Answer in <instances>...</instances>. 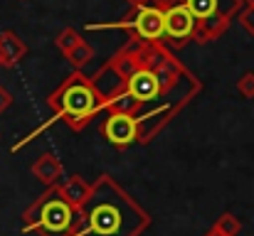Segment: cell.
Segmentation results:
<instances>
[{
  "instance_id": "1",
  "label": "cell",
  "mask_w": 254,
  "mask_h": 236,
  "mask_svg": "<svg viewBox=\"0 0 254 236\" xmlns=\"http://www.w3.org/2000/svg\"><path fill=\"white\" fill-rule=\"evenodd\" d=\"M82 224L77 236H141L151 227V217L138 207L111 177H99L79 209Z\"/></svg>"
},
{
  "instance_id": "2",
  "label": "cell",
  "mask_w": 254,
  "mask_h": 236,
  "mask_svg": "<svg viewBox=\"0 0 254 236\" xmlns=\"http://www.w3.org/2000/svg\"><path fill=\"white\" fill-rule=\"evenodd\" d=\"M47 106L52 108L55 121H64L72 131H82L104 108V101L91 86L89 77H84L82 72H74L55 94H50Z\"/></svg>"
},
{
  "instance_id": "3",
  "label": "cell",
  "mask_w": 254,
  "mask_h": 236,
  "mask_svg": "<svg viewBox=\"0 0 254 236\" xmlns=\"http://www.w3.org/2000/svg\"><path fill=\"white\" fill-rule=\"evenodd\" d=\"M25 232H40L42 236H77L79 234V209H74L55 187H50L32 207L25 209Z\"/></svg>"
},
{
  "instance_id": "4",
  "label": "cell",
  "mask_w": 254,
  "mask_h": 236,
  "mask_svg": "<svg viewBox=\"0 0 254 236\" xmlns=\"http://www.w3.org/2000/svg\"><path fill=\"white\" fill-rule=\"evenodd\" d=\"M126 30L133 32V40L141 45H161L163 42V5L148 2L136 7L131 15H126L119 22H104V25H89V30Z\"/></svg>"
},
{
  "instance_id": "5",
  "label": "cell",
  "mask_w": 254,
  "mask_h": 236,
  "mask_svg": "<svg viewBox=\"0 0 254 236\" xmlns=\"http://www.w3.org/2000/svg\"><path fill=\"white\" fill-rule=\"evenodd\" d=\"M195 15L178 5V2H166L163 5V42L168 40L173 42V47H180L183 42L192 40V32H195Z\"/></svg>"
},
{
  "instance_id": "6",
  "label": "cell",
  "mask_w": 254,
  "mask_h": 236,
  "mask_svg": "<svg viewBox=\"0 0 254 236\" xmlns=\"http://www.w3.org/2000/svg\"><path fill=\"white\" fill-rule=\"evenodd\" d=\"M101 133L116 148H128V145H133L138 141L136 118L133 116H126V113H111L109 111V116H106V121L101 126Z\"/></svg>"
},
{
  "instance_id": "7",
  "label": "cell",
  "mask_w": 254,
  "mask_h": 236,
  "mask_svg": "<svg viewBox=\"0 0 254 236\" xmlns=\"http://www.w3.org/2000/svg\"><path fill=\"white\" fill-rule=\"evenodd\" d=\"M168 2H178L183 7H188L195 20H207V17H232L242 0H168Z\"/></svg>"
},
{
  "instance_id": "8",
  "label": "cell",
  "mask_w": 254,
  "mask_h": 236,
  "mask_svg": "<svg viewBox=\"0 0 254 236\" xmlns=\"http://www.w3.org/2000/svg\"><path fill=\"white\" fill-rule=\"evenodd\" d=\"M106 64L111 67V72L121 79V81H128L138 69H143V64H141V42L126 45V47L119 49Z\"/></svg>"
},
{
  "instance_id": "9",
  "label": "cell",
  "mask_w": 254,
  "mask_h": 236,
  "mask_svg": "<svg viewBox=\"0 0 254 236\" xmlns=\"http://www.w3.org/2000/svg\"><path fill=\"white\" fill-rule=\"evenodd\" d=\"M57 189H60V194H62L74 209H82L86 204V199H89V194H91V185L86 182L84 177H79V175L67 177L64 182L57 185Z\"/></svg>"
},
{
  "instance_id": "10",
  "label": "cell",
  "mask_w": 254,
  "mask_h": 236,
  "mask_svg": "<svg viewBox=\"0 0 254 236\" xmlns=\"http://www.w3.org/2000/svg\"><path fill=\"white\" fill-rule=\"evenodd\" d=\"M32 175H35L42 185L55 187V185H60V177L64 175V167H62V162L52 155V153H45V155H40L32 162Z\"/></svg>"
},
{
  "instance_id": "11",
  "label": "cell",
  "mask_w": 254,
  "mask_h": 236,
  "mask_svg": "<svg viewBox=\"0 0 254 236\" xmlns=\"http://www.w3.org/2000/svg\"><path fill=\"white\" fill-rule=\"evenodd\" d=\"M25 52H27V47L15 32H10V30L0 32V59H2V67L17 64L25 57Z\"/></svg>"
},
{
  "instance_id": "12",
  "label": "cell",
  "mask_w": 254,
  "mask_h": 236,
  "mask_svg": "<svg viewBox=\"0 0 254 236\" xmlns=\"http://www.w3.org/2000/svg\"><path fill=\"white\" fill-rule=\"evenodd\" d=\"M227 25H230L227 17H207V20H197L195 32H192V40H195V42H210V40H217V37L227 30Z\"/></svg>"
},
{
  "instance_id": "13",
  "label": "cell",
  "mask_w": 254,
  "mask_h": 236,
  "mask_svg": "<svg viewBox=\"0 0 254 236\" xmlns=\"http://www.w3.org/2000/svg\"><path fill=\"white\" fill-rule=\"evenodd\" d=\"M67 59H69V64L77 69V72H82V67H86L91 59H94V49H91V45H86L84 40L69 52V54H64Z\"/></svg>"
},
{
  "instance_id": "14",
  "label": "cell",
  "mask_w": 254,
  "mask_h": 236,
  "mask_svg": "<svg viewBox=\"0 0 254 236\" xmlns=\"http://www.w3.org/2000/svg\"><path fill=\"white\" fill-rule=\"evenodd\" d=\"M79 42H82V37H79V32H77V30H72V27L62 30V32L57 35V40H55V45H57V49H60L62 54H69Z\"/></svg>"
},
{
  "instance_id": "15",
  "label": "cell",
  "mask_w": 254,
  "mask_h": 236,
  "mask_svg": "<svg viewBox=\"0 0 254 236\" xmlns=\"http://www.w3.org/2000/svg\"><path fill=\"white\" fill-rule=\"evenodd\" d=\"M215 229H217V232H222V234H227V236H237L240 232H242V222H240L235 214L225 212V214L215 222Z\"/></svg>"
},
{
  "instance_id": "16",
  "label": "cell",
  "mask_w": 254,
  "mask_h": 236,
  "mask_svg": "<svg viewBox=\"0 0 254 236\" xmlns=\"http://www.w3.org/2000/svg\"><path fill=\"white\" fill-rule=\"evenodd\" d=\"M237 91L245 96V98H254V74H245V77L237 81Z\"/></svg>"
},
{
  "instance_id": "17",
  "label": "cell",
  "mask_w": 254,
  "mask_h": 236,
  "mask_svg": "<svg viewBox=\"0 0 254 236\" xmlns=\"http://www.w3.org/2000/svg\"><path fill=\"white\" fill-rule=\"evenodd\" d=\"M240 25H242L245 32L254 35V7H245V10L240 12Z\"/></svg>"
},
{
  "instance_id": "18",
  "label": "cell",
  "mask_w": 254,
  "mask_h": 236,
  "mask_svg": "<svg viewBox=\"0 0 254 236\" xmlns=\"http://www.w3.org/2000/svg\"><path fill=\"white\" fill-rule=\"evenodd\" d=\"M10 106H12V94L5 86H0V113H5Z\"/></svg>"
},
{
  "instance_id": "19",
  "label": "cell",
  "mask_w": 254,
  "mask_h": 236,
  "mask_svg": "<svg viewBox=\"0 0 254 236\" xmlns=\"http://www.w3.org/2000/svg\"><path fill=\"white\" fill-rule=\"evenodd\" d=\"M126 2H128V5L136 10V7H141V5H148V2H153V0H126Z\"/></svg>"
},
{
  "instance_id": "20",
  "label": "cell",
  "mask_w": 254,
  "mask_h": 236,
  "mask_svg": "<svg viewBox=\"0 0 254 236\" xmlns=\"http://www.w3.org/2000/svg\"><path fill=\"white\" fill-rule=\"evenodd\" d=\"M205 236H227V234H222V232H217V229L212 227V229H210V232H207V234H205Z\"/></svg>"
},
{
  "instance_id": "21",
  "label": "cell",
  "mask_w": 254,
  "mask_h": 236,
  "mask_svg": "<svg viewBox=\"0 0 254 236\" xmlns=\"http://www.w3.org/2000/svg\"><path fill=\"white\" fill-rule=\"evenodd\" d=\"M242 2H247V7H254V0H242Z\"/></svg>"
},
{
  "instance_id": "22",
  "label": "cell",
  "mask_w": 254,
  "mask_h": 236,
  "mask_svg": "<svg viewBox=\"0 0 254 236\" xmlns=\"http://www.w3.org/2000/svg\"><path fill=\"white\" fill-rule=\"evenodd\" d=\"M0 67H2V59H0Z\"/></svg>"
}]
</instances>
